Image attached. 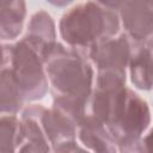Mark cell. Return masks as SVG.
<instances>
[{"instance_id": "2e32d148", "label": "cell", "mask_w": 153, "mask_h": 153, "mask_svg": "<svg viewBox=\"0 0 153 153\" xmlns=\"http://www.w3.org/2000/svg\"><path fill=\"white\" fill-rule=\"evenodd\" d=\"M11 53H12V45L0 43V71L5 68L7 63H10Z\"/></svg>"}, {"instance_id": "7c38bea8", "label": "cell", "mask_w": 153, "mask_h": 153, "mask_svg": "<svg viewBox=\"0 0 153 153\" xmlns=\"http://www.w3.org/2000/svg\"><path fill=\"white\" fill-rule=\"evenodd\" d=\"M26 16L25 0H12L0 6V38H17L23 30Z\"/></svg>"}, {"instance_id": "9a60e30c", "label": "cell", "mask_w": 153, "mask_h": 153, "mask_svg": "<svg viewBox=\"0 0 153 153\" xmlns=\"http://www.w3.org/2000/svg\"><path fill=\"white\" fill-rule=\"evenodd\" d=\"M87 97L54 96L53 108L67 116L78 128L80 122L86 117Z\"/></svg>"}, {"instance_id": "e0dca14e", "label": "cell", "mask_w": 153, "mask_h": 153, "mask_svg": "<svg viewBox=\"0 0 153 153\" xmlns=\"http://www.w3.org/2000/svg\"><path fill=\"white\" fill-rule=\"evenodd\" d=\"M93 1L109 10H118L124 4L126 0H93Z\"/></svg>"}, {"instance_id": "9c48e42d", "label": "cell", "mask_w": 153, "mask_h": 153, "mask_svg": "<svg viewBox=\"0 0 153 153\" xmlns=\"http://www.w3.org/2000/svg\"><path fill=\"white\" fill-rule=\"evenodd\" d=\"M131 84L142 91L152 88V38L131 44L128 62Z\"/></svg>"}, {"instance_id": "8992f818", "label": "cell", "mask_w": 153, "mask_h": 153, "mask_svg": "<svg viewBox=\"0 0 153 153\" xmlns=\"http://www.w3.org/2000/svg\"><path fill=\"white\" fill-rule=\"evenodd\" d=\"M120 10V22L134 42L152 38L153 0H126Z\"/></svg>"}, {"instance_id": "30bf717a", "label": "cell", "mask_w": 153, "mask_h": 153, "mask_svg": "<svg viewBox=\"0 0 153 153\" xmlns=\"http://www.w3.org/2000/svg\"><path fill=\"white\" fill-rule=\"evenodd\" d=\"M39 122L50 143L51 151H55L61 145L75 140L76 137V126L53 106L50 109L43 108L39 115Z\"/></svg>"}, {"instance_id": "ac0fdd59", "label": "cell", "mask_w": 153, "mask_h": 153, "mask_svg": "<svg viewBox=\"0 0 153 153\" xmlns=\"http://www.w3.org/2000/svg\"><path fill=\"white\" fill-rule=\"evenodd\" d=\"M49 4H51L53 6H57V7H65L68 4H71L73 0H45Z\"/></svg>"}, {"instance_id": "5bb4252c", "label": "cell", "mask_w": 153, "mask_h": 153, "mask_svg": "<svg viewBox=\"0 0 153 153\" xmlns=\"http://www.w3.org/2000/svg\"><path fill=\"white\" fill-rule=\"evenodd\" d=\"M20 120L16 115L0 116V152H16L20 145Z\"/></svg>"}, {"instance_id": "d6986e66", "label": "cell", "mask_w": 153, "mask_h": 153, "mask_svg": "<svg viewBox=\"0 0 153 153\" xmlns=\"http://www.w3.org/2000/svg\"><path fill=\"white\" fill-rule=\"evenodd\" d=\"M12 0H0V6L1 5H6V4H8V2H11Z\"/></svg>"}, {"instance_id": "52a82bcc", "label": "cell", "mask_w": 153, "mask_h": 153, "mask_svg": "<svg viewBox=\"0 0 153 153\" xmlns=\"http://www.w3.org/2000/svg\"><path fill=\"white\" fill-rule=\"evenodd\" d=\"M43 105L32 104L26 106L20 116L22 140L17 151L19 152H49L50 143L39 122Z\"/></svg>"}, {"instance_id": "ba28073f", "label": "cell", "mask_w": 153, "mask_h": 153, "mask_svg": "<svg viewBox=\"0 0 153 153\" xmlns=\"http://www.w3.org/2000/svg\"><path fill=\"white\" fill-rule=\"evenodd\" d=\"M76 136L87 151L92 152H117V143L104 123L86 116L76 128Z\"/></svg>"}, {"instance_id": "7a4b0ae2", "label": "cell", "mask_w": 153, "mask_h": 153, "mask_svg": "<svg viewBox=\"0 0 153 153\" xmlns=\"http://www.w3.org/2000/svg\"><path fill=\"white\" fill-rule=\"evenodd\" d=\"M120 25L118 14L114 10L94 1H86L74 6L61 17L59 31L69 48L86 56L93 44L116 36Z\"/></svg>"}, {"instance_id": "277c9868", "label": "cell", "mask_w": 153, "mask_h": 153, "mask_svg": "<svg viewBox=\"0 0 153 153\" xmlns=\"http://www.w3.org/2000/svg\"><path fill=\"white\" fill-rule=\"evenodd\" d=\"M11 69L24 100H38L48 91V76L41 50L27 38L12 45Z\"/></svg>"}, {"instance_id": "8fae6325", "label": "cell", "mask_w": 153, "mask_h": 153, "mask_svg": "<svg viewBox=\"0 0 153 153\" xmlns=\"http://www.w3.org/2000/svg\"><path fill=\"white\" fill-rule=\"evenodd\" d=\"M24 37H26L42 51V56L45 63L49 53L57 43L56 26L53 17L45 11H38L33 13L27 25V33Z\"/></svg>"}, {"instance_id": "4fadbf2b", "label": "cell", "mask_w": 153, "mask_h": 153, "mask_svg": "<svg viewBox=\"0 0 153 153\" xmlns=\"http://www.w3.org/2000/svg\"><path fill=\"white\" fill-rule=\"evenodd\" d=\"M24 98L11 67L0 71V115H16L22 110Z\"/></svg>"}, {"instance_id": "6da1fadb", "label": "cell", "mask_w": 153, "mask_h": 153, "mask_svg": "<svg viewBox=\"0 0 153 153\" xmlns=\"http://www.w3.org/2000/svg\"><path fill=\"white\" fill-rule=\"evenodd\" d=\"M86 116L104 123L120 152H148L151 110L145 99L126 85L118 88H92L86 103Z\"/></svg>"}, {"instance_id": "3957f363", "label": "cell", "mask_w": 153, "mask_h": 153, "mask_svg": "<svg viewBox=\"0 0 153 153\" xmlns=\"http://www.w3.org/2000/svg\"><path fill=\"white\" fill-rule=\"evenodd\" d=\"M44 65L54 96H90L93 88V68L85 55L57 42Z\"/></svg>"}, {"instance_id": "5b68a950", "label": "cell", "mask_w": 153, "mask_h": 153, "mask_svg": "<svg viewBox=\"0 0 153 153\" xmlns=\"http://www.w3.org/2000/svg\"><path fill=\"white\" fill-rule=\"evenodd\" d=\"M131 53V43L127 35L112 36L93 44L86 57L96 66L97 72H124Z\"/></svg>"}]
</instances>
